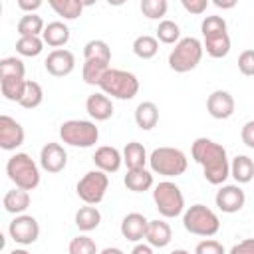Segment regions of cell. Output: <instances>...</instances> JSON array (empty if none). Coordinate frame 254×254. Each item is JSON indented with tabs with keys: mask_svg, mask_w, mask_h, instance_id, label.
<instances>
[{
	"mask_svg": "<svg viewBox=\"0 0 254 254\" xmlns=\"http://www.w3.org/2000/svg\"><path fill=\"white\" fill-rule=\"evenodd\" d=\"M190 155L194 163L202 167V177L206 179V183L220 187L230 177V159L220 143L208 137H196L192 141Z\"/></svg>",
	"mask_w": 254,
	"mask_h": 254,
	"instance_id": "1",
	"label": "cell"
},
{
	"mask_svg": "<svg viewBox=\"0 0 254 254\" xmlns=\"http://www.w3.org/2000/svg\"><path fill=\"white\" fill-rule=\"evenodd\" d=\"M48 4L64 20H77L85 6L81 0H48Z\"/></svg>",
	"mask_w": 254,
	"mask_h": 254,
	"instance_id": "28",
	"label": "cell"
},
{
	"mask_svg": "<svg viewBox=\"0 0 254 254\" xmlns=\"http://www.w3.org/2000/svg\"><path fill=\"white\" fill-rule=\"evenodd\" d=\"M85 111L93 121H107L113 115V101L111 97H107L103 91L91 93L85 99Z\"/></svg>",
	"mask_w": 254,
	"mask_h": 254,
	"instance_id": "18",
	"label": "cell"
},
{
	"mask_svg": "<svg viewBox=\"0 0 254 254\" xmlns=\"http://www.w3.org/2000/svg\"><path fill=\"white\" fill-rule=\"evenodd\" d=\"M83 58L109 64L111 62V48H109V44L105 40H89L83 46Z\"/></svg>",
	"mask_w": 254,
	"mask_h": 254,
	"instance_id": "31",
	"label": "cell"
},
{
	"mask_svg": "<svg viewBox=\"0 0 254 254\" xmlns=\"http://www.w3.org/2000/svg\"><path fill=\"white\" fill-rule=\"evenodd\" d=\"M60 139L69 147L89 149L99 141V127L87 119H67L60 125Z\"/></svg>",
	"mask_w": 254,
	"mask_h": 254,
	"instance_id": "7",
	"label": "cell"
},
{
	"mask_svg": "<svg viewBox=\"0 0 254 254\" xmlns=\"http://www.w3.org/2000/svg\"><path fill=\"white\" fill-rule=\"evenodd\" d=\"M202 54H204V48L198 38H194V36L181 38L169 54V67L177 73L192 71L200 64Z\"/></svg>",
	"mask_w": 254,
	"mask_h": 254,
	"instance_id": "5",
	"label": "cell"
},
{
	"mask_svg": "<svg viewBox=\"0 0 254 254\" xmlns=\"http://www.w3.org/2000/svg\"><path fill=\"white\" fill-rule=\"evenodd\" d=\"M238 71L246 77L254 75V50H244L238 56Z\"/></svg>",
	"mask_w": 254,
	"mask_h": 254,
	"instance_id": "42",
	"label": "cell"
},
{
	"mask_svg": "<svg viewBox=\"0 0 254 254\" xmlns=\"http://www.w3.org/2000/svg\"><path fill=\"white\" fill-rule=\"evenodd\" d=\"M131 254H155L153 252V246L151 244H145V242H137L131 250Z\"/></svg>",
	"mask_w": 254,
	"mask_h": 254,
	"instance_id": "47",
	"label": "cell"
},
{
	"mask_svg": "<svg viewBox=\"0 0 254 254\" xmlns=\"http://www.w3.org/2000/svg\"><path fill=\"white\" fill-rule=\"evenodd\" d=\"M153 202L163 218H177L185 212V196L173 181H161L153 187Z\"/></svg>",
	"mask_w": 254,
	"mask_h": 254,
	"instance_id": "8",
	"label": "cell"
},
{
	"mask_svg": "<svg viewBox=\"0 0 254 254\" xmlns=\"http://www.w3.org/2000/svg\"><path fill=\"white\" fill-rule=\"evenodd\" d=\"M93 163H95V169L103 171V173H117L123 165V153L117 149V147H111V145H101L95 149L93 153Z\"/></svg>",
	"mask_w": 254,
	"mask_h": 254,
	"instance_id": "16",
	"label": "cell"
},
{
	"mask_svg": "<svg viewBox=\"0 0 254 254\" xmlns=\"http://www.w3.org/2000/svg\"><path fill=\"white\" fill-rule=\"evenodd\" d=\"M109 189V177L107 173L99 171V169H93V171H87L75 185V192L77 196L85 202V204H93L97 206L103 198H105V192Z\"/></svg>",
	"mask_w": 254,
	"mask_h": 254,
	"instance_id": "9",
	"label": "cell"
},
{
	"mask_svg": "<svg viewBox=\"0 0 254 254\" xmlns=\"http://www.w3.org/2000/svg\"><path fill=\"white\" fill-rule=\"evenodd\" d=\"M139 79L133 71L127 69H117V67H109L107 73L103 75L99 89L111 97V99H121V101H129L139 93Z\"/></svg>",
	"mask_w": 254,
	"mask_h": 254,
	"instance_id": "2",
	"label": "cell"
},
{
	"mask_svg": "<svg viewBox=\"0 0 254 254\" xmlns=\"http://www.w3.org/2000/svg\"><path fill=\"white\" fill-rule=\"evenodd\" d=\"M145 240H147V244H151L153 248H165V246H169V242L173 240L171 224H169V222H165L163 218L149 220Z\"/></svg>",
	"mask_w": 254,
	"mask_h": 254,
	"instance_id": "19",
	"label": "cell"
},
{
	"mask_svg": "<svg viewBox=\"0 0 254 254\" xmlns=\"http://www.w3.org/2000/svg\"><path fill=\"white\" fill-rule=\"evenodd\" d=\"M240 139L248 149H254V119L246 121L240 129Z\"/></svg>",
	"mask_w": 254,
	"mask_h": 254,
	"instance_id": "44",
	"label": "cell"
},
{
	"mask_svg": "<svg viewBox=\"0 0 254 254\" xmlns=\"http://www.w3.org/2000/svg\"><path fill=\"white\" fill-rule=\"evenodd\" d=\"M42 40L50 48L60 50L62 46H65L69 42V28H67V24H64L60 20H54V22L46 24L44 34H42Z\"/></svg>",
	"mask_w": 254,
	"mask_h": 254,
	"instance_id": "20",
	"label": "cell"
},
{
	"mask_svg": "<svg viewBox=\"0 0 254 254\" xmlns=\"http://www.w3.org/2000/svg\"><path fill=\"white\" fill-rule=\"evenodd\" d=\"M44 40L42 36H24V38H18L16 42V52L24 58H36L42 54L44 50Z\"/></svg>",
	"mask_w": 254,
	"mask_h": 254,
	"instance_id": "35",
	"label": "cell"
},
{
	"mask_svg": "<svg viewBox=\"0 0 254 254\" xmlns=\"http://www.w3.org/2000/svg\"><path fill=\"white\" fill-rule=\"evenodd\" d=\"M123 163L127 165V171L145 169V165L149 163V155H147V149L143 147V143L129 141L123 147Z\"/></svg>",
	"mask_w": 254,
	"mask_h": 254,
	"instance_id": "22",
	"label": "cell"
},
{
	"mask_svg": "<svg viewBox=\"0 0 254 254\" xmlns=\"http://www.w3.org/2000/svg\"><path fill=\"white\" fill-rule=\"evenodd\" d=\"M212 4L216 8H222V10H230L236 6V0H212Z\"/></svg>",
	"mask_w": 254,
	"mask_h": 254,
	"instance_id": "48",
	"label": "cell"
},
{
	"mask_svg": "<svg viewBox=\"0 0 254 254\" xmlns=\"http://www.w3.org/2000/svg\"><path fill=\"white\" fill-rule=\"evenodd\" d=\"M141 14L149 20H161L167 10H169V2L167 0H141L139 4Z\"/></svg>",
	"mask_w": 254,
	"mask_h": 254,
	"instance_id": "39",
	"label": "cell"
},
{
	"mask_svg": "<svg viewBox=\"0 0 254 254\" xmlns=\"http://www.w3.org/2000/svg\"><path fill=\"white\" fill-rule=\"evenodd\" d=\"M44 28H46V24H44L42 16H38V14H24L16 24V30H18L20 38H24V36H42Z\"/></svg>",
	"mask_w": 254,
	"mask_h": 254,
	"instance_id": "30",
	"label": "cell"
},
{
	"mask_svg": "<svg viewBox=\"0 0 254 254\" xmlns=\"http://www.w3.org/2000/svg\"><path fill=\"white\" fill-rule=\"evenodd\" d=\"M123 183H125L127 190H131V192H145V190H149V189L155 187L153 173L147 171V169H133V171H127Z\"/></svg>",
	"mask_w": 254,
	"mask_h": 254,
	"instance_id": "23",
	"label": "cell"
},
{
	"mask_svg": "<svg viewBox=\"0 0 254 254\" xmlns=\"http://www.w3.org/2000/svg\"><path fill=\"white\" fill-rule=\"evenodd\" d=\"M234 109H236V101L232 93L226 89H214L206 99V111L212 119H220V121L228 119L232 117Z\"/></svg>",
	"mask_w": 254,
	"mask_h": 254,
	"instance_id": "13",
	"label": "cell"
},
{
	"mask_svg": "<svg viewBox=\"0 0 254 254\" xmlns=\"http://www.w3.org/2000/svg\"><path fill=\"white\" fill-rule=\"evenodd\" d=\"M99 254H125V252L121 248H117V246H107V248L99 250Z\"/></svg>",
	"mask_w": 254,
	"mask_h": 254,
	"instance_id": "49",
	"label": "cell"
},
{
	"mask_svg": "<svg viewBox=\"0 0 254 254\" xmlns=\"http://www.w3.org/2000/svg\"><path fill=\"white\" fill-rule=\"evenodd\" d=\"M181 4L189 14H196V16L204 14L208 8V0H181Z\"/></svg>",
	"mask_w": 254,
	"mask_h": 254,
	"instance_id": "43",
	"label": "cell"
},
{
	"mask_svg": "<svg viewBox=\"0 0 254 254\" xmlns=\"http://www.w3.org/2000/svg\"><path fill=\"white\" fill-rule=\"evenodd\" d=\"M214 202L218 206V210L226 212V214H234L238 210H242V206L246 204V194L242 190L240 185H220V189L214 194Z\"/></svg>",
	"mask_w": 254,
	"mask_h": 254,
	"instance_id": "11",
	"label": "cell"
},
{
	"mask_svg": "<svg viewBox=\"0 0 254 254\" xmlns=\"http://www.w3.org/2000/svg\"><path fill=\"white\" fill-rule=\"evenodd\" d=\"M202 48L204 52L214 58V60H220V58H226L230 54V36L228 32H222V34H214V36H206L204 42H202Z\"/></svg>",
	"mask_w": 254,
	"mask_h": 254,
	"instance_id": "27",
	"label": "cell"
},
{
	"mask_svg": "<svg viewBox=\"0 0 254 254\" xmlns=\"http://www.w3.org/2000/svg\"><path fill=\"white\" fill-rule=\"evenodd\" d=\"M46 71L54 77H65L75 69V56L73 52L60 48V50H52L44 62Z\"/></svg>",
	"mask_w": 254,
	"mask_h": 254,
	"instance_id": "12",
	"label": "cell"
},
{
	"mask_svg": "<svg viewBox=\"0 0 254 254\" xmlns=\"http://www.w3.org/2000/svg\"><path fill=\"white\" fill-rule=\"evenodd\" d=\"M133 54L141 60H151L157 56L159 52V40L155 36H149V34H143V36H137L133 40Z\"/></svg>",
	"mask_w": 254,
	"mask_h": 254,
	"instance_id": "29",
	"label": "cell"
},
{
	"mask_svg": "<svg viewBox=\"0 0 254 254\" xmlns=\"http://www.w3.org/2000/svg\"><path fill=\"white\" fill-rule=\"evenodd\" d=\"M26 139L24 127L10 115H0V147L4 151H16Z\"/></svg>",
	"mask_w": 254,
	"mask_h": 254,
	"instance_id": "14",
	"label": "cell"
},
{
	"mask_svg": "<svg viewBox=\"0 0 254 254\" xmlns=\"http://www.w3.org/2000/svg\"><path fill=\"white\" fill-rule=\"evenodd\" d=\"M149 167L151 173L171 179V177H181L187 171L189 159L177 147H157L149 155Z\"/></svg>",
	"mask_w": 254,
	"mask_h": 254,
	"instance_id": "6",
	"label": "cell"
},
{
	"mask_svg": "<svg viewBox=\"0 0 254 254\" xmlns=\"http://www.w3.org/2000/svg\"><path fill=\"white\" fill-rule=\"evenodd\" d=\"M183 226H185L187 232H190L194 236L210 238L220 230V218L212 208H208L206 204L196 202V204L185 208Z\"/></svg>",
	"mask_w": 254,
	"mask_h": 254,
	"instance_id": "4",
	"label": "cell"
},
{
	"mask_svg": "<svg viewBox=\"0 0 254 254\" xmlns=\"http://www.w3.org/2000/svg\"><path fill=\"white\" fill-rule=\"evenodd\" d=\"M194 254H226V250L218 240L204 238L194 246Z\"/></svg>",
	"mask_w": 254,
	"mask_h": 254,
	"instance_id": "41",
	"label": "cell"
},
{
	"mask_svg": "<svg viewBox=\"0 0 254 254\" xmlns=\"http://www.w3.org/2000/svg\"><path fill=\"white\" fill-rule=\"evenodd\" d=\"M73 222H75V226H77L81 232H91V230H95V228L101 224V212H99V208L93 206V204L79 206V208L75 210Z\"/></svg>",
	"mask_w": 254,
	"mask_h": 254,
	"instance_id": "24",
	"label": "cell"
},
{
	"mask_svg": "<svg viewBox=\"0 0 254 254\" xmlns=\"http://www.w3.org/2000/svg\"><path fill=\"white\" fill-rule=\"evenodd\" d=\"M155 32H157L155 38L161 44H169L171 46V44H177L181 40V28H179V24L175 20H161Z\"/></svg>",
	"mask_w": 254,
	"mask_h": 254,
	"instance_id": "36",
	"label": "cell"
},
{
	"mask_svg": "<svg viewBox=\"0 0 254 254\" xmlns=\"http://www.w3.org/2000/svg\"><path fill=\"white\" fill-rule=\"evenodd\" d=\"M228 254H254V238H244L240 242H236Z\"/></svg>",
	"mask_w": 254,
	"mask_h": 254,
	"instance_id": "45",
	"label": "cell"
},
{
	"mask_svg": "<svg viewBox=\"0 0 254 254\" xmlns=\"http://www.w3.org/2000/svg\"><path fill=\"white\" fill-rule=\"evenodd\" d=\"M2 206H4L6 212H10V214H14V216L24 214V212L28 210V206H30V192L24 190V189L14 187V189H10V190L4 194Z\"/></svg>",
	"mask_w": 254,
	"mask_h": 254,
	"instance_id": "21",
	"label": "cell"
},
{
	"mask_svg": "<svg viewBox=\"0 0 254 254\" xmlns=\"http://www.w3.org/2000/svg\"><path fill=\"white\" fill-rule=\"evenodd\" d=\"M10 254H30V252H28L26 248H14V250H12Z\"/></svg>",
	"mask_w": 254,
	"mask_h": 254,
	"instance_id": "51",
	"label": "cell"
},
{
	"mask_svg": "<svg viewBox=\"0 0 254 254\" xmlns=\"http://www.w3.org/2000/svg\"><path fill=\"white\" fill-rule=\"evenodd\" d=\"M26 75V65L20 58L16 56H8L0 60V77H20L24 79Z\"/></svg>",
	"mask_w": 254,
	"mask_h": 254,
	"instance_id": "37",
	"label": "cell"
},
{
	"mask_svg": "<svg viewBox=\"0 0 254 254\" xmlns=\"http://www.w3.org/2000/svg\"><path fill=\"white\" fill-rule=\"evenodd\" d=\"M135 123L143 131H151L159 123V107L153 101H141L135 107Z\"/></svg>",
	"mask_w": 254,
	"mask_h": 254,
	"instance_id": "26",
	"label": "cell"
},
{
	"mask_svg": "<svg viewBox=\"0 0 254 254\" xmlns=\"http://www.w3.org/2000/svg\"><path fill=\"white\" fill-rule=\"evenodd\" d=\"M107 69H109V64L95 62V60H85V64L81 67V77L87 85H99L103 75L107 73Z\"/></svg>",
	"mask_w": 254,
	"mask_h": 254,
	"instance_id": "32",
	"label": "cell"
},
{
	"mask_svg": "<svg viewBox=\"0 0 254 254\" xmlns=\"http://www.w3.org/2000/svg\"><path fill=\"white\" fill-rule=\"evenodd\" d=\"M44 101V89L38 81H32V79H26V89H24V95L20 99V105L24 109H36L40 107Z\"/></svg>",
	"mask_w": 254,
	"mask_h": 254,
	"instance_id": "34",
	"label": "cell"
},
{
	"mask_svg": "<svg viewBox=\"0 0 254 254\" xmlns=\"http://www.w3.org/2000/svg\"><path fill=\"white\" fill-rule=\"evenodd\" d=\"M24 89H26V79H20V77H0V91H2L4 99L20 103V99L24 95Z\"/></svg>",
	"mask_w": 254,
	"mask_h": 254,
	"instance_id": "33",
	"label": "cell"
},
{
	"mask_svg": "<svg viewBox=\"0 0 254 254\" xmlns=\"http://www.w3.org/2000/svg\"><path fill=\"white\" fill-rule=\"evenodd\" d=\"M16 4L24 14H36V10L42 8V0H18Z\"/></svg>",
	"mask_w": 254,
	"mask_h": 254,
	"instance_id": "46",
	"label": "cell"
},
{
	"mask_svg": "<svg viewBox=\"0 0 254 254\" xmlns=\"http://www.w3.org/2000/svg\"><path fill=\"white\" fill-rule=\"evenodd\" d=\"M8 234H10V238L16 244L28 246V244H34L38 240V236H40V224L30 214H18V216H14L10 220Z\"/></svg>",
	"mask_w": 254,
	"mask_h": 254,
	"instance_id": "10",
	"label": "cell"
},
{
	"mask_svg": "<svg viewBox=\"0 0 254 254\" xmlns=\"http://www.w3.org/2000/svg\"><path fill=\"white\" fill-rule=\"evenodd\" d=\"M67 254H99L97 244L87 234H77L67 244Z\"/></svg>",
	"mask_w": 254,
	"mask_h": 254,
	"instance_id": "38",
	"label": "cell"
},
{
	"mask_svg": "<svg viewBox=\"0 0 254 254\" xmlns=\"http://www.w3.org/2000/svg\"><path fill=\"white\" fill-rule=\"evenodd\" d=\"M228 26H226V20L222 16H204L202 22H200V32H202V38L206 36H214V34H222L226 32Z\"/></svg>",
	"mask_w": 254,
	"mask_h": 254,
	"instance_id": "40",
	"label": "cell"
},
{
	"mask_svg": "<svg viewBox=\"0 0 254 254\" xmlns=\"http://www.w3.org/2000/svg\"><path fill=\"white\" fill-rule=\"evenodd\" d=\"M230 177L236 185H246L254 179V161L248 155H236L230 161Z\"/></svg>",
	"mask_w": 254,
	"mask_h": 254,
	"instance_id": "25",
	"label": "cell"
},
{
	"mask_svg": "<svg viewBox=\"0 0 254 254\" xmlns=\"http://www.w3.org/2000/svg\"><path fill=\"white\" fill-rule=\"evenodd\" d=\"M147 226H149V220L145 218V214H141V212H129V214L123 216L119 230H121V236L123 238H127L129 242H135L137 244V242H141L145 238Z\"/></svg>",
	"mask_w": 254,
	"mask_h": 254,
	"instance_id": "17",
	"label": "cell"
},
{
	"mask_svg": "<svg viewBox=\"0 0 254 254\" xmlns=\"http://www.w3.org/2000/svg\"><path fill=\"white\" fill-rule=\"evenodd\" d=\"M6 175L18 189L28 192L40 185V167L28 153H14L6 161Z\"/></svg>",
	"mask_w": 254,
	"mask_h": 254,
	"instance_id": "3",
	"label": "cell"
},
{
	"mask_svg": "<svg viewBox=\"0 0 254 254\" xmlns=\"http://www.w3.org/2000/svg\"><path fill=\"white\" fill-rule=\"evenodd\" d=\"M67 165V151L60 143H46L40 151V167L46 173H62Z\"/></svg>",
	"mask_w": 254,
	"mask_h": 254,
	"instance_id": "15",
	"label": "cell"
},
{
	"mask_svg": "<svg viewBox=\"0 0 254 254\" xmlns=\"http://www.w3.org/2000/svg\"><path fill=\"white\" fill-rule=\"evenodd\" d=\"M169 254H190L189 250H185V248H175V250H171Z\"/></svg>",
	"mask_w": 254,
	"mask_h": 254,
	"instance_id": "50",
	"label": "cell"
}]
</instances>
